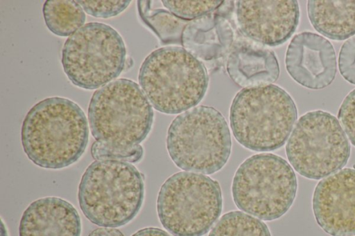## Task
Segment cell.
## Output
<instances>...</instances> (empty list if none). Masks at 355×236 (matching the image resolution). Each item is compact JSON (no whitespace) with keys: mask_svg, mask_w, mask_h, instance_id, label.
<instances>
[{"mask_svg":"<svg viewBox=\"0 0 355 236\" xmlns=\"http://www.w3.org/2000/svg\"><path fill=\"white\" fill-rule=\"evenodd\" d=\"M88 139V122L83 109L73 101L58 96L33 105L21 129L26 156L45 169H62L76 163L85 152Z\"/></svg>","mask_w":355,"mask_h":236,"instance_id":"1","label":"cell"},{"mask_svg":"<svg viewBox=\"0 0 355 236\" xmlns=\"http://www.w3.org/2000/svg\"><path fill=\"white\" fill-rule=\"evenodd\" d=\"M144 198V175L125 161H94L78 186L80 210L92 223L103 227L129 223L139 212Z\"/></svg>","mask_w":355,"mask_h":236,"instance_id":"2","label":"cell"},{"mask_svg":"<svg viewBox=\"0 0 355 236\" xmlns=\"http://www.w3.org/2000/svg\"><path fill=\"white\" fill-rule=\"evenodd\" d=\"M138 80L151 105L166 114H177L197 105L209 83L205 65L179 46L151 52L141 65Z\"/></svg>","mask_w":355,"mask_h":236,"instance_id":"3","label":"cell"},{"mask_svg":"<svg viewBox=\"0 0 355 236\" xmlns=\"http://www.w3.org/2000/svg\"><path fill=\"white\" fill-rule=\"evenodd\" d=\"M297 118V108L291 96L271 84L240 90L230 110L234 138L243 147L256 152L282 147Z\"/></svg>","mask_w":355,"mask_h":236,"instance_id":"4","label":"cell"},{"mask_svg":"<svg viewBox=\"0 0 355 236\" xmlns=\"http://www.w3.org/2000/svg\"><path fill=\"white\" fill-rule=\"evenodd\" d=\"M153 116L152 105L139 84L126 78L95 91L88 107L89 128L96 141L121 149L144 140Z\"/></svg>","mask_w":355,"mask_h":236,"instance_id":"5","label":"cell"},{"mask_svg":"<svg viewBox=\"0 0 355 236\" xmlns=\"http://www.w3.org/2000/svg\"><path fill=\"white\" fill-rule=\"evenodd\" d=\"M166 147L180 169L211 174L221 170L230 156V129L217 109L200 105L173 119L167 132Z\"/></svg>","mask_w":355,"mask_h":236,"instance_id":"6","label":"cell"},{"mask_svg":"<svg viewBox=\"0 0 355 236\" xmlns=\"http://www.w3.org/2000/svg\"><path fill=\"white\" fill-rule=\"evenodd\" d=\"M218 183L202 174L179 172L162 184L157 199L159 219L173 236H202L219 217Z\"/></svg>","mask_w":355,"mask_h":236,"instance_id":"7","label":"cell"},{"mask_svg":"<svg viewBox=\"0 0 355 236\" xmlns=\"http://www.w3.org/2000/svg\"><path fill=\"white\" fill-rule=\"evenodd\" d=\"M296 192L293 169L273 154H259L245 159L237 169L232 186L236 206L265 221L284 215L292 206Z\"/></svg>","mask_w":355,"mask_h":236,"instance_id":"8","label":"cell"},{"mask_svg":"<svg viewBox=\"0 0 355 236\" xmlns=\"http://www.w3.org/2000/svg\"><path fill=\"white\" fill-rule=\"evenodd\" d=\"M126 59L119 33L107 24L89 22L67 39L61 62L74 85L94 90L116 78L125 69Z\"/></svg>","mask_w":355,"mask_h":236,"instance_id":"9","label":"cell"},{"mask_svg":"<svg viewBox=\"0 0 355 236\" xmlns=\"http://www.w3.org/2000/svg\"><path fill=\"white\" fill-rule=\"evenodd\" d=\"M287 158L300 175L320 179L341 170L350 146L338 120L329 112H307L297 122L286 145Z\"/></svg>","mask_w":355,"mask_h":236,"instance_id":"10","label":"cell"},{"mask_svg":"<svg viewBox=\"0 0 355 236\" xmlns=\"http://www.w3.org/2000/svg\"><path fill=\"white\" fill-rule=\"evenodd\" d=\"M236 20L244 36L254 42L276 46L286 42L299 22L297 1H238Z\"/></svg>","mask_w":355,"mask_h":236,"instance_id":"11","label":"cell"},{"mask_svg":"<svg viewBox=\"0 0 355 236\" xmlns=\"http://www.w3.org/2000/svg\"><path fill=\"white\" fill-rule=\"evenodd\" d=\"M312 202L315 220L324 232L355 235V169H342L321 180Z\"/></svg>","mask_w":355,"mask_h":236,"instance_id":"12","label":"cell"},{"mask_svg":"<svg viewBox=\"0 0 355 236\" xmlns=\"http://www.w3.org/2000/svg\"><path fill=\"white\" fill-rule=\"evenodd\" d=\"M286 67L302 86L320 89L329 86L336 73L335 51L329 40L311 32L297 34L286 55Z\"/></svg>","mask_w":355,"mask_h":236,"instance_id":"13","label":"cell"},{"mask_svg":"<svg viewBox=\"0 0 355 236\" xmlns=\"http://www.w3.org/2000/svg\"><path fill=\"white\" fill-rule=\"evenodd\" d=\"M80 215L67 201L46 197L31 203L24 211L19 236H80Z\"/></svg>","mask_w":355,"mask_h":236,"instance_id":"14","label":"cell"},{"mask_svg":"<svg viewBox=\"0 0 355 236\" xmlns=\"http://www.w3.org/2000/svg\"><path fill=\"white\" fill-rule=\"evenodd\" d=\"M230 78L245 88L270 84L279 75L275 53L248 41H237L231 47L226 64Z\"/></svg>","mask_w":355,"mask_h":236,"instance_id":"15","label":"cell"},{"mask_svg":"<svg viewBox=\"0 0 355 236\" xmlns=\"http://www.w3.org/2000/svg\"><path fill=\"white\" fill-rule=\"evenodd\" d=\"M224 14L218 8L214 12L190 21L182 36L184 49L198 60L205 61L222 57L234 42V33Z\"/></svg>","mask_w":355,"mask_h":236,"instance_id":"16","label":"cell"},{"mask_svg":"<svg viewBox=\"0 0 355 236\" xmlns=\"http://www.w3.org/2000/svg\"><path fill=\"white\" fill-rule=\"evenodd\" d=\"M308 16L322 35L344 40L355 35V1H309Z\"/></svg>","mask_w":355,"mask_h":236,"instance_id":"17","label":"cell"},{"mask_svg":"<svg viewBox=\"0 0 355 236\" xmlns=\"http://www.w3.org/2000/svg\"><path fill=\"white\" fill-rule=\"evenodd\" d=\"M42 12L48 29L60 37L71 35L83 26L86 19L83 8L73 0H47Z\"/></svg>","mask_w":355,"mask_h":236,"instance_id":"18","label":"cell"},{"mask_svg":"<svg viewBox=\"0 0 355 236\" xmlns=\"http://www.w3.org/2000/svg\"><path fill=\"white\" fill-rule=\"evenodd\" d=\"M150 1H137L139 16L162 44H181L183 30L189 22L168 10L151 8Z\"/></svg>","mask_w":355,"mask_h":236,"instance_id":"19","label":"cell"},{"mask_svg":"<svg viewBox=\"0 0 355 236\" xmlns=\"http://www.w3.org/2000/svg\"><path fill=\"white\" fill-rule=\"evenodd\" d=\"M209 236H271L263 221L241 211L223 215Z\"/></svg>","mask_w":355,"mask_h":236,"instance_id":"20","label":"cell"},{"mask_svg":"<svg viewBox=\"0 0 355 236\" xmlns=\"http://www.w3.org/2000/svg\"><path fill=\"white\" fill-rule=\"evenodd\" d=\"M164 6L177 17L192 21L216 10L223 1H162Z\"/></svg>","mask_w":355,"mask_h":236,"instance_id":"21","label":"cell"},{"mask_svg":"<svg viewBox=\"0 0 355 236\" xmlns=\"http://www.w3.org/2000/svg\"><path fill=\"white\" fill-rule=\"evenodd\" d=\"M91 154L95 160H116L137 163L142 158L144 150L140 145L129 149H121L95 141L91 147Z\"/></svg>","mask_w":355,"mask_h":236,"instance_id":"22","label":"cell"},{"mask_svg":"<svg viewBox=\"0 0 355 236\" xmlns=\"http://www.w3.org/2000/svg\"><path fill=\"white\" fill-rule=\"evenodd\" d=\"M83 10L92 17L110 18L122 12L130 1H76Z\"/></svg>","mask_w":355,"mask_h":236,"instance_id":"23","label":"cell"},{"mask_svg":"<svg viewBox=\"0 0 355 236\" xmlns=\"http://www.w3.org/2000/svg\"><path fill=\"white\" fill-rule=\"evenodd\" d=\"M338 116L345 133L355 146V89L343 101Z\"/></svg>","mask_w":355,"mask_h":236,"instance_id":"24","label":"cell"},{"mask_svg":"<svg viewBox=\"0 0 355 236\" xmlns=\"http://www.w3.org/2000/svg\"><path fill=\"white\" fill-rule=\"evenodd\" d=\"M338 66L342 76L355 84V35L342 46L338 57Z\"/></svg>","mask_w":355,"mask_h":236,"instance_id":"25","label":"cell"},{"mask_svg":"<svg viewBox=\"0 0 355 236\" xmlns=\"http://www.w3.org/2000/svg\"><path fill=\"white\" fill-rule=\"evenodd\" d=\"M87 236H124V235L116 228L101 227L93 230Z\"/></svg>","mask_w":355,"mask_h":236,"instance_id":"26","label":"cell"},{"mask_svg":"<svg viewBox=\"0 0 355 236\" xmlns=\"http://www.w3.org/2000/svg\"><path fill=\"white\" fill-rule=\"evenodd\" d=\"M132 236H171L166 231L154 227H148L139 230Z\"/></svg>","mask_w":355,"mask_h":236,"instance_id":"27","label":"cell"}]
</instances>
